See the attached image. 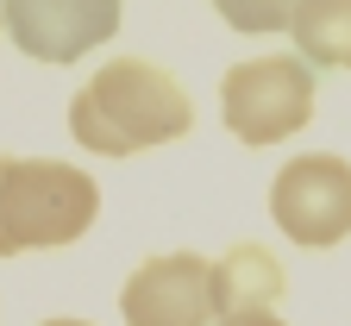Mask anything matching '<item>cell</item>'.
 <instances>
[{
	"mask_svg": "<svg viewBox=\"0 0 351 326\" xmlns=\"http://www.w3.org/2000/svg\"><path fill=\"white\" fill-rule=\"evenodd\" d=\"M195 126V101L182 82L145 57H113L75 88L69 101V132L95 157H138L157 145H176Z\"/></svg>",
	"mask_w": 351,
	"mask_h": 326,
	"instance_id": "cell-1",
	"label": "cell"
},
{
	"mask_svg": "<svg viewBox=\"0 0 351 326\" xmlns=\"http://www.w3.org/2000/svg\"><path fill=\"white\" fill-rule=\"evenodd\" d=\"M101 213L95 176L63 157H0V257L63 251Z\"/></svg>",
	"mask_w": 351,
	"mask_h": 326,
	"instance_id": "cell-2",
	"label": "cell"
},
{
	"mask_svg": "<svg viewBox=\"0 0 351 326\" xmlns=\"http://www.w3.org/2000/svg\"><path fill=\"white\" fill-rule=\"evenodd\" d=\"M219 119H226V132L245 151L282 145V138H295L314 119V69L289 51L232 63L226 82H219Z\"/></svg>",
	"mask_w": 351,
	"mask_h": 326,
	"instance_id": "cell-3",
	"label": "cell"
},
{
	"mask_svg": "<svg viewBox=\"0 0 351 326\" xmlns=\"http://www.w3.org/2000/svg\"><path fill=\"white\" fill-rule=\"evenodd\" d=\"M270 220L295 251H332L351 239V163L332 151L289 157L270 182Z\"/></svg>",
	"mask_w": 351,
	"mask_h": 326,
	"instance_id": "cell-4",
	"label": "cell"
},
{
	"mask_svg": "<svg viewBox=\"0 0 351 326\" xmlns=\"http://www.w3.org/2000/svg\"><path fill=\"white\" fill-rule=\"evenodd\" d=\"M0 25L38 63H75L119 32V0H0Z\"/></svg>",
	"mask_w": 351,
	"mask_h": 326,
	"instance_id": "cell-5",
	"label": "cell"
},
{
	"mask_svg": "<svg viewBox=\"0 0 351 326\" xmlns=\"http://www.w3.org/2000/svg\"><path fill=\"white\" fill-rule=\"evenodd\" d=\"M119 314H125V326H213L207 257H195V251L145 257L119 289Z\"/></svg>",
	"mask_w": 351,
	"mask_h": 326,
	"instance_id": "cell-6",
	"label": "cell"
},
{
	"mask_svg": "<svg viewBox=\"0 0 351 326\" xmlns=\"http://www.w3.org/2000/svg\"><path fill=\"white\" fill-rule=\"evenodd\" d=\"M207 289H213V314L276 307L282 301V264L263 245H232L219 264H207Z\"/></svg>",
	"mask_w": 351,
	"mask_h": 326,
	"instance_id": "cell-7",
	"label": "cell"
},
{
	"mask_svg": "<svg viewBox=\"0 0 351 326\" xmlns=\"http://www.w3.org/2000/svg\"><path fill=\"white\" fill-rule=\"evenodd\" d=\"M289 32L307 69H351V0H301Z\"/></svg>",
	"mask_w": 351,
	"mask_h": 326,
	"instance_id": "cell-8",
	"label": "cell"
},
{
	"mask_svg": "<svg viewBox=\"0 0 351 326\" xmlns=\"http://www.w3.org/2000/svg\"><path fill=\"white\" fill-rule=\"evenodd\" d=\"M301 0H213V13L232 32H289Z\"/></svg>",
	"mask_w": 351,
	"mask_h": 326,
	"instance_id": "cell-9",
	"label": "cell"
},
{
	"mask_svg": "<svg viewBox=\"0 0 351 326\" xmlns=\"http://www.w3.org/2000/svg\"><path fill=\"white\" fill-rule=\"evenodd\" d=\"M213 326H289L276 307H239V314H213Z\"/></svg>",
	"mask_w": 351,
	"mask_h": 326,
	"instance_id": "cell-10",
	"label": "cell"
},
{
	"mask_svg": "<svg viewBox=\"0 0 351 326\" xmlns=\"http://www.w3.org/2000/svg\"><path fill=\"white\" fill-rule=\"evenodd\" d=\"M44 326H88V320H69V314H63V320H44Z\"/></svg>",
	"mask_w": 351,
	"mask_h": 326,
	"instance_id": "cell-11",
	"label": "cell"
}]
</instances>
